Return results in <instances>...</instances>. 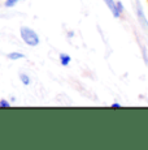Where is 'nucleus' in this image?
<instances>
[{
	"mask_svg": "<svg viewBox=\"0 0 148 150\" xmlns=\"http://www.w3.org/2000/svg\"><path fill=\"white\" fill-rule=\"evenodd\" d=\"M21 38L24 39V42L29 46H35L39 45V37L33 29L30 28H26V26H22L21 28Z\"/></svg>",
	"mask_w": 148,
	"mask_h": 150,
	"instance_id": "1",
	"label": "nucleus"
},
{
	"mask_svg": "<svg viewBox=\"0 0 148 150\" xmlns=\"http://www.w3.org/2000/svg\"><path fill=\"white\" fill-rule=\"evenodd\" d=\"M104 3L107 4V7L109 8L110 11H112V13H113V16L117 18V17H119V14H121V12L117 9V5H116V1L114 0H104Z\"/></svg>",
	"mask_w": 148,
	"mask_h": 150,
	"instance_id": "2",
	"label": "nucleus"
},
{
	"mask_svg": "<svg viewBox=\"0 0 148 150\" xmlns=\"http://www.w3.org/2000/svg\"><path fill=\"white\" fill-rule=\"evenodd\" d=\"M138 18H139V21H140L142 26H143L144 29H146V30H148V22H147L146 17H144V14H143V11H142L140 5H138Z\"/></svg>",
	"mask_w": 148,
	"mask_h": 150,
	"instance_id": "3",
	"label": "nucleus"
},
{
	"mask_svg": "<svg viewBox=\"0 0 148 150\" xmlns=\"http://www.w3.org/2000/svg\"><path fill=\"white\" fill-rule=\"evenodd\" d=\"M70 60H72V57H70L68 54H61L60 55V63H61V65H64V67L69 65Z\"/></svg>",
	"mask_w": 148,
	"mask_h": 150,
	"instance_id": "4",
	"label": "nucleus"
},
{
	"mask_svg": "<svg viewBox=\"0 0 148 150\" xmlns=\"http://www.w3.org/2000/svg\"><path fill=\"white\" fill-rule=\"evenodd\" d=\"M8 57L12 60H16V59H21V57H24V55L20 54V52H10L9 55H8Z\"/></svg>",
	"mask_w": 148,
	"mask_h": 150,
	"instance_id": "5",
	"label": "nucleus"
},
{
	"mask_svg": "<svg viewBox=\"0 0 148 150\" xmlns=\"http://www.w3.org/2000/svg\"><path fill=\"white\" fill-rule=\"evenodd\" d=\"M21 81L25 83V85H29L30 83V79L26 76V74H21Z\"/></svg>",
	"mask_w": 148,
	"mask_h": 150,
	"instance_id": "6",
	"label": "nucleus"
},
{
	"mask_svg": "<svg viewBox=\"0 0 148 150\" xmlns=\"http://www.w3.org/2000/svg\"><path fill=\"white\" fill-rule=\"evenodd\" d=\"M17 1H18V0H7V1H5V7H13Z\"/></svg>",
	"mask_w": 148,
	"mask_h": 150,
	"instance_id": "7",
	"label": "nucleus"
},
{
	"mask_svg": "<svg viewBox=\"0 0 148 150\" xmlns=\"http://www.w3.org/2000/svg\"><path fill=\"white\" fill-rule=\"evenodd\" d=\"M0 107H9V102H7L5 99L0 100Z\"/></svg>",
	"mask_w": 148,
	"mask_h": 150,
	"instance_id": "8",
	"label": "nucleus"
},
{
	"mask_svg": "<svg viewBox=\"0 0 148 150\" xmlns=\"http://www.w3.org/2000/svg\"><path fill=\"white\" fill-rule=\"evenodd\" d=\"M112 107L113 108H119V107H121V105H119V103H113Z\"/></svg>",
	"mask_w": 148,
	"mask_h": 150,
	"instance_id": "9",
	"label": "nucleus"
}]
</instances>
